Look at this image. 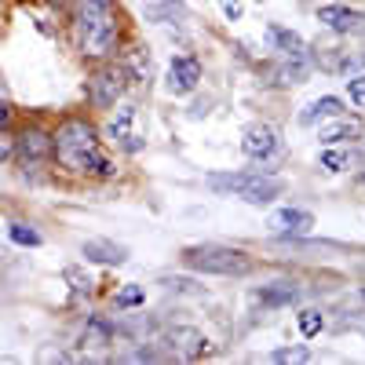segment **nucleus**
Here are the masks:
<instances>
[{"instance_id": "nucleus-1", "label": "nucleus", "mask_w": 365, "mask_h": 365, "mask_svg": "<svg viewBox=\"0 0 365 365\" xmlns=\"http://www.w3.org/2000/svg\"><path fill=\"white\" fill-rule=\"evenodd\" d=\"M70 37L81 58L106 63L120 51L125 15L113 0H70Z\"/></svg>"}, {"instance_id": "nucleus-2", "label": "nucleus", "mask_w": 365, "mask_h": 365, "mask_svg": "<svg viewBox=\"0 0 365 365\" xmlns=\"http://www.w3.org/2000/svg\"><path fill=\"white\" fill-rule=\"evenodd\" d=\"M51 165L63 168L66 175H91V179H110L113 161L99 143V128L88 117H66L51 132Z\"/></svg>"}, {"instance_id": "nucleus-3", "label": "nucleus", "mask_w": 365, "mask_h": 365, "mask_svg": "<svg viewBox=\"0 0 365 365\" xmlns=\"http://www.w3.org/2000/svg\"><path fill=\"white\" fill-rule=\"evenodd\" d=\"M182 263L197 274H220V278H241L252 270L249 252L220 245V241H205V245H187L182 249Z\"/></svg>"}, {"instance_id": "nucleus-4", "label": "nucleus", "mask_w": 365, "mask_h": 365, "mask_svg": "<svg viewBox=\"0 0 365 365\" xmlns=\"http://www.w3.org/2000/svg\"><path fill=\"white\" fill-rule=\"evenodd\" d=\"M208 187L220 194H234L249 205H270L282 197L285 182L278 175H259V172H227V175H208Z\"/></svg>"}, {"instance_id": "nucleus-5", "label": "nucleus", "mask_w": 365, "mask_h": 365, "mask_svg": "<svg viewBox=\"0 0 365 365\" xmlns=\"http://www.w3.org/2000/svg\"><path fill=\"white\" fill-rule=\"evenodd\" d=\"M128 81H132V73L125 70V63L106 58V63H99L96 73L88 77V103L96 110H113L120 99H125Z\"/></svg>"}, {"instance_id": "nucleus-6", "label": "nucleus", "mask_w": 365, "mask_h": 365, "mask_svg": "<svg viewBox=\"0 0 365 365\" xmlns=\"http://www.w3.org/2000/svg\"><path fill=\"white\" fill-rule=\"evenodd\" d=\"M22 172H37L51 161V132L41 128V125H26L19 135H15V158Z\"/></svg>"}, {"instance_id": "nucleus-7", "label": "nucleus", "mask_w": 365, "mask_h": 365, "mask_svg": "<svg viewBox=\"0 0 365 365\" xmlns=\"http://www.w3.org/2000/svg\"><path fill=\"white\" fill-rule=\"evenodd\" d=\"M106 135H110L113 146L125 150V154H139V150L146 146V132L139 128V110H135V106H120V110L110 117Z\"/></svg>"}, {"instance_id": "nucleus-8", "label": "nucleus", "mask_w": 365, "mask_h": 365, "mask_svg": "<svg viewBox=\"0 0 365 365\" xmlns=\"http://www.w3.org/2000/svg\"><path fill=\"white\" fill-rule=\"evenodd\" d=\"M318 22L329 26L332 34H344V37H361L365 34V11H354V8H344V4H322Z\"/></svg>"}, {"instance_id": "nucleus-9", "label": "nucleus", "mask_w": 365, "mask_h": 365, "mask_svg": "<svg viewBox=\"0 0 365 365\" xmlns=\"http://www.w3.org/2000/svg\"><path fill=\"white\" fill-rule=\"evenodd\" d=\"M201 84V63L194 55H175L172 66H168V96H190V91Z\"/></svg>"}, {"instance_id": "nucleus-10", "label": "nucleus", "mask_w": 365, "mask_h": 365, "mask_svg": "<svg viewBox=\"0 0 365 365\" xmlns=\"http://www.w3.org/2000/svg\"><path fill=\"white\" fill-rule=\"evenodd\" d=\"M241 150H245V158L252 161H267L274 158V150H278V128L274 125H249L245 132H241Z\"/></svg>"}, {"instance_id": "nucleus-11", "label": "nucleus", "mask_w": 365, "mask_h": 365, "mask_svg": "<svg viewBox=\"0 0 365 365\" xmlns=\"http://www.w3.org/2000/svg\"><path fill=\"white\" fill-rule=\"evenodd\" d=\"M168 347H172V354L182 358V361H197V358L208 354V336H205V332H197V329L179 325V329L168 332Z\"/></svg>"}, {"instance_id": "nucleus-12", "label": "nucleus", "mask_w": 365, "mask_h": 365, "mask_svg": "<svg viewBox=\"0 0 365 365\" xmlns=\"http://www.w3.org/2000/svg\"><path fill=\"white\" fill-rule=\"evenodd\" d=\"M267 227L278 237H296V234H307L314 227V216H311V212H303V208H278Z\"/></svg>"}, {"instance_id": "nucleus-13", "label": "nucleus", "mask_w": 365, "mask_h": 365, "mask_svg": "<svg viewBox=\"0 0 365 365\" xmlns=\"http://www.w3.org/2000/svg\"><path fill=\"white\" fill-rule=\"evenodd\" d=\"M81 252H84L88 263H106V267H117V263L128 259V249L113 245V241H106V237H88L81 245Z\"/></svg>"}, {"instance_id": "nucleus-14", "label": "nucleus", "mask_w": 365, "mask_h": 365, "mask_svg": "<svg viewBox=\"0 0 365 365\" xmlns=\"http://www.w3.org/2000/svg\"><path fill=\"white\" fill-rule=\"evenodd\" d=\"M267 37H270V44L278 48L285 58H307V41H303L299 34H292V29H285V26H267Z\"/></svg>"}, {"instance_id": "nucleus-15", "label": "nucleus", "mask_w": 365, "mask_h": 365, "mask_svg": "<svg viewBox=\"0 0 365 365\" xmlns=\"http://www.w3.org/2000/svg\"><path fill=\"white\" fill-rule=\"evenodd\" d=\"M113 344V325L106 318H88L81 332V351H106Z\"/></svg>"}, {"instance_id": "nucleus-16", "label": "nucleus", "mask_w": 365, "mask_h": 365, "mask_svg": "<svg viewBox=\"0 0 365 365\" xmlns=\"http://www.w3.org/2000/svg\"><path fill=\"white\" fill-rule=\"evenodd\" d=\"M256 299L263 303V307H292V303L299 299V289L289 285V282H274V285H263L256 292Z\"/></svg>"}, {"instance_id": "nucleus-17", "label": "nucleus", "mask_w": 365, "mask_h": 365, "mask_svg": "<svg viewBox=\"0 0 365 365\" xmlns=\"http://www.w3.org/2000/svg\"><path fill=\"white\" fill-rule=\"evenodd\" d=\"M361 132V120L358 117H336V120H332V125H325L322 132H318V139L325 143V146H332V143H344V139H354Z\"/></svg>"}, {"instance_id": "nucleus-18", "label": "nucleus", "mask_w": 365, "mask_h": 365, "mask_svg": "<svg viewBox=\"0 0 365 365\" xmlns=\"http://www.w3.org/2000/svg\"><path fill=\"white\" fill-rule=\"evenodd\" d=\"M340 113H344V103L336 96H322L299 113V125H314V120H322V117H340Z\"/></svg>"}, {"instance_id": "nucleus-19", "label": "nucleus", "mask_w": 365, "mask_h": 365, "mask_svg": "<svg viewBox=\"0 0 365 365\" xmlns=\"http://www.w3.org/2000/svg\"><path fill=\"white\" fill-rule=\"evenodd\" d=\"M120 63H125V70L132 73V81H150V55L143 48H132Z\"/></svg>"}, {"instance_id": "nucleus-20", "label": "nucleus", "mask_w": 365, "mask_h": 365, "mask_svg": "<svg viewBox=\"0 0 365 365\" xmlns=\"http://www.w3.org/2000/svg\"><path fill=\"white\" fill-rule=\"evenodd\" d=\"M146 15L154 19V22H175V19H187V8L179 4V0H161V4H154V8H146Z\"/></svg>"}, {"instance_id": "nucleus-21", "label": "nucleus", "mask_w": 365, "mask_h": 365, "mask_svg": "<svg viewBox=\"0 0 365 365\" xmlns=\"http://www.w3.org/2000/svg\"><path fill=\"white\" fill-rule=\"evenodd\" d=\"M8 237L15 241V245H22V249H37L41 241H44L29 223H11V227H8Z\"/></svg>"}, {"instance_id": "nucleus-22", "label": "nucleus", "mask_w": 365, "mask_h": 365, "mask_svg": "<svg viewBox=\"0 0 365 365\" xmlns=\"http://www.w3.org/2000/svg\"><path fill=\"white\" fill-rule=\"evenodd\" d=\"M139 303H146V292L139 285H125V289L113 296V307L117 311H132V307H139Z\"/></svg>"}, {"instance_id": "nucleus-23", "label": "nucleus", "mask_w": 365, "mask_h": 365, "mask_svg": "<svg viewBox=\"0 0 365 365\" xmlns=\"http://www.w3.org/2000/svg\"><path fill=\"white\" fill-rule=\"evenodd\" d=\"M63 278L70 282L73 296H88V292H91V278H88L81 267H66V270H63Z\"/></svg>"}, {"instance_id": "nucleus-24", "label": "nucleus", "mask_w": 365, "mask_h": 365, "mask_svg": "<svg viewBox=\"0 0 365 365\" xmlns=\"http://www.w3.org/2000/svg\"><path fill=\"white\" fill-rule=\"evenodd\" d=\"M11 117H15V103H11V91H8L4 77H0V128H8Z\"/></svg>"}, {"instance_id": "nucleus-25", "label": "nucleus", "mask_w": 365, "mask_h": 365, "mask_svg": "<svg viewBox=\"0 0 365 365\" xmlns=\"http://www.w3.org/2000/svg\"><path fill=\"white\" fill-rule=\"evenodd\" d=\"M299 332H303V336H318V332H322V314L318 311H299Z\"/></svg>"}, {"instance_id": "nucleus-26", "label": "nucleus", "mask_w": 365, "mask_h": 365, "mask_svg": "<svg viewBox=\"0 0 365 365\" xmlns=\"http://www.w3.org/2000/svg\"><path fill=\"white\" fill-rule=\"evenodd\" d=\"M270 361H311V351L307 347H278L270 354Z\"/></svg>"}, {"instance_id": "nucleus-27", "label": "nucleus", "mask_w": 365, "mask_h": 365, "mask_svg": "<svg viewBox=\"0 0 365 365\" xmlns=\"http://www.w3.org/2000/svg\"><path fill=\"white\" fill-rule=\"evenodd\" d=\"M351 165V158L344 154V150H329V154H322V168H329V172H344Z\"/></svg>"}, {"instance_id": "nucleus-28", "label": "nucleus", "mask_w": 365, "mask_h": 365, "mask_svg": "<svg viewBox=\"0 0 365 365\" xmlns=\"http://www.w3.org/2000/svg\"><path fill=\"white\" fill-rule=\"evenodd\" d=\"M15 158V135H8V128H0V161Z\"/></svg>"}, {"instance_id": "nucleus-29", "label": "nucleus", "mask_w": 365, "mask_h": 365, "mask_svg": "<svg viewBox=\"0 0 365 365\" xmlns=\"http://www.w3.org/2000/svg\"><path fill=\"white\" fill-rule=\"evenodd\" d=\"M347 91H351V99H354L358 106H365V77H351V81H347Z\"/></svg>"}, {"instance_id": "nucleus-30", "label": "nucleus", "mask_w": 365, "mask_h": 365, "mask_svg": "<svg viewBox=\"0 0 365 365\" xmlns=\"http://www.w3.org/2000/svg\"><path fill=\"white\" fill-rule=\"evenodd\" d=\"M220 8H223V15L230 22H241V11H245V8H241V0H220Z\"/></svg>"}, {"instance_id": "nucleus-31", "label": "nucleus", "mask_w": 365, "mask_h": 365, "mask_svg": "<svg viewBox=\"0 0 365 365\" xmlns=\"http://www.w3.org/2000/svg\"><path fill=\"white\" fill-rule=\"evenodd\" d=\"M41 4H70V0H41Z\"/></svg>"}, {"instance_id": "nucleus-32", "label": "nucleus", "mask_w": 365, "mask_h": 365, "mask_svg": "<svg viewBox=\"0 0 365 365\" xmlns=\"http://www.w3.org/2000/svg\"><path fill=\"white\" fill-rule=\"evenodd\" d=\"M358 182H361V187H365V172H361V175H358Z\"/></svg>"}, {"instance_id": "nucleus-33", "label": "nucleus", "mask_w": 365, "mask_h": 365, "mask_svg": "<svg viewBox=\"0 0 365 365\" xmlns=\"http://www.w3.org/2000/svg\"><path fill=\"white\" fill-rule=\"evenodd\" d=\"M256 4H259V0H256Z\"/></svg>"}]
</instances>
